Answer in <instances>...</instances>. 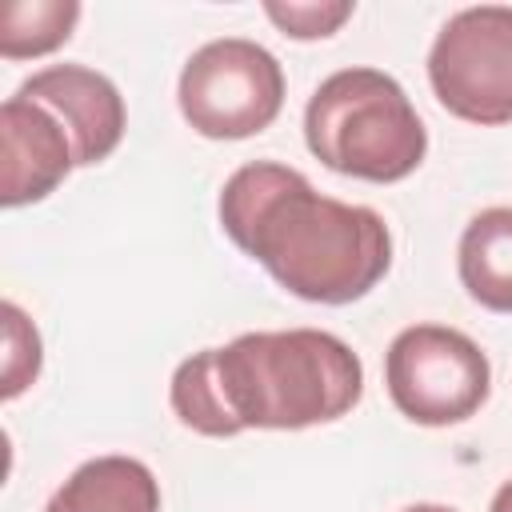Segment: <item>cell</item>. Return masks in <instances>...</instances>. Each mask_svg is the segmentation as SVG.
<instances>
[{
  "label": "cell",
  "mask_w": 512,
  "mask_h": 512,
  "mask_svg": "<svg viewBox=\"0 0 512 512\" xmlns=\"http://www.w3.org/2000/svg\"><path fill=\"white\" fill-rule=\"evenodd\" d=\"M220 228L308 304H352L392 264V236L376 208L320 196L304 172L276 160H252L224 180Z\"/></svg>",
  "instance_id": "cell-1"
},
{
  "label": "cell",
  "mask_w": 512,
  "mask_h": 512,
  "mask_svg": "<svg viewBox=\"0 0 512 512\" xmlns=\"http://www.w3.org/2000/svg\"><path fill=\"white\" fill-rule=\"evenodd\" d=\"M44 512H160V484L136 456H96L52 492Z\"/></svg>",
  "instance_id": "cell-9"
},
{
  "label": "cell",
  "mask_w": 512,
  "mask_h": 512,
  "mask_svg": "<svg viewBox=\"0 0 512 512\" xmlns=\"http://www.w3.org/2000/svg\"><path fill=\"white\" fill-rule=\"evenodd\" d=\"M456 268L464 292L480 308L512 316V208L496 204L468 220L456 248Z\"/></svg>",
  "instance_id": "cell-10"
},
{
  "label": "cell",
  "mask_w": 512,
  "mask_h": 512,
  "mask_svg": "<svg viewBox=\"0 0 512 512\" xmlns=\"http://www.w3.org/2000/svg\"><path fill=\"white\" fill-rule=\"evenodd\" d=\"M400 512H456V508H448V504H408V508H400Z\"/></svg>",
  "instance_id": "cell-15"
},
{
  "label": "cell",
  "mask_w": 512,
  "mask_h": 512,
  "mask_svg": "<svg viewBox=\"0 0 512 512\" xmlns=\"http://www.w3.org/2000/svg\"><path fill=\"white\" fill-rule=\"evenodd\" d=\"M80 20L76 0H12L0 12V56L32 60L56 52Z\"/></svg>",
  "instance_id": "cell-11"
},
{
  "label": "cell",
  "mask_w": 512,
  "mask_h": 512,
  "mask_svg": "<svg viewBox=\"0 0 512 512\" xmlns=\"http://www.w3.org/2000/svg\"><path fill=\"white\" fill-rule=\"evenodd\" d=\"M488 512H512V480H504V484L496 488V496H492Z\"/></svg>",
  "instance_id": "cell-14"
},
{
  "label": "cell",
  "mask_w": 512,
  "mask_h": 512,
  "mask_svg": "<svg viewBox=\"0 0 512 512\" xmlns=\"http://www.w3.org/2000/svg\"><path fill=\"white\" fill-rule=\"evenodd\" d=\"M0 320H4V388H0V396H4V400H16V396L40 376L44 352H40V332H36V324L24 316L20 304L4 300V304H0Z\"/></svg>",
  "instance_id": "cell-12"
},
{
  "label": "cell",
  "mask_w": 512,
  "mask_h": 512,
  "mask_svg": "<svg viewBox=\"0 0 512 512\" xmlns=\"http://www.w3.org/2000/svg\"><path fill=\"white\" fill-rule=\"evenodd\" d=\"M176 104L192 132L208 140L256 136L284 108V68L256 40H208L180 68Z\"/></svg>",
  "instance_id": "cell-4"
},
{
  "label": "cell",
  "mask_w": 512,
  "mask_h": 512,
  "mask_svg": "<svg viewBox=\"0 0 512 512\" xmlns=\"http://www.w3.org/2000/svg\"><path fill=\"white\" fill-rule=\"evenodd\" d=\"M264 16L292 40H324L332 36L348 16V0H288V4H264Z\"/></svg>",
  "instance_id": "cell-13"
},
{
  "label": "cell",
  "mask_w": 512,
  "mask_h": 512,
  "mask_svg": "<svg viewBox=\"0 0 512 512\" xmlns=\"http://www.w3.org/2000/svg\"><path fill=\"white\" fill-rule=\"evenodd\" d=\"M384 384L400 416L424 428H448L480 412L492 392V364L460 328L412 324L384 352Z\"/></svg>",
  "instance_id": "cell-5"
},
{
  "label": "cell",
  "mask_w": 512,
  "mask_h": 512,
  "mask_svg": "<svg viewBox=\"0 0 512 512\" xmlns=\"http://www.w3.org/2000/svg\"><path fill=\"white\" fill-rule=\"evenodd\" d=\"M0 204L24 208L56 192L76 168V148L68 128L36 100L12 92L0 108Z\"/></svg>",
  "instance_id": "cell-8"
},
{
  "label": "cell",
  "mask_w": 512,
  "mask_h": 512,
  "mask_svg": "<svg viewBox=\"0 0 512 512\" xmlns=\"http://www.w3.org/2000/svg\"><path fill=\"white\" fill-rule=\"evenodd\" d=\"M304 140L324 168L372 184L412 176L428 152L424 120L380 68H340L320 80L304 108Z\"/></svg>",
  "instance_id": "cell-3"
},
{
  "label": "cell",
  "mask_w": 512,
  "mask_h": 512,
  "mask_svg": "<svg viewBox=\"0 0 512 512\" xmlns=\"http://www.w3.org/2000/svg\"><path fill=\"white\" fill-rule=\"evenodd\" d=\"M436 100L468 124H512V8H460L428 52Z\"/></svg>",
  "instance_id": "cell-6"
},
{
  "label": "cell",
  "mask_w": 512,
  "mask_h": 512,
  "mask_svg": "<svg viewBox=\"0 0 512 512\" xmlns=\"http://www.w3.org/2000/svg\"><path fill=\"white\" fill-rule=\"evenodd\" d=\"M364 396L360 356L332 332H244L192 352L172 372V412L200 436L312 428L348 416Z\"/></svg>",
  "instance_id": "cell-2"
},
{
  "label": "cell",
  "mask_w": 512,
  "mask_h": 512,
  "mask_svg": "<svg viewBox=\"0 0 512 512\" xmlns=\"http://www.w3.org/2000/svg\"><path fill=\"white\" fill-rule=\"evenodd\" d=\"M16 92L44 104L68 128L72 148H76V168L108 160L116 152V144L124 140V124H128L124 96L104 72H96L88 64L40 68Z\"/></svg>",
  "instance_id": "cell-7"
}]
</instances>
